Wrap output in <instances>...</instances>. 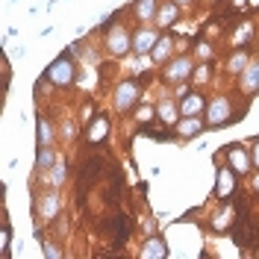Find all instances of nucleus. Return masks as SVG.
Instances as JSON below:
<instances>
[{
    "instance_id": "6",
    "label": "nucleus",
    "mask_w": 259,
    "mask_h": 259,
    "mask_svg": "<svg viewBox=\"0 0 259 259\" xmlns=\"http://www.w3.org/2000/svg\"><path fill=\"white\" fill-rule=\"evenodd\" d=\"M239 89H242L244 95H256L259 92V62H250L247 68L242 71V80H239Z\"/></svg>"
},
{
    "instance_id": "20",
    "label": "nucleus",
    "mask_w": 259,
    "mask_h": 259,
    "mask_svg": "<svg viewBox=\"0 0 259 259\" xmlns=\"http://www.w3.org/2000/svg\"><path fill=\"white\" fill-rule=\"evenodd\" d=\"M65 174H68V165H65V159H56V165H53V171H50V186H62L65 183Z\"/></svg>"
},
{
    "instance_id": "2",
    "label": "nucleus",
    "mask_w": 259,
    "mask_h": 259,
    "mask_svg": "<svg viewBox=\"0 0 259 259\" xmlns=\"http://www.w3.org/2000/svg\"><path fill=\"white\" fill-rule=\"evenodd\" d=\"M230 121H236L233 112H230V97H215L206 109V124L209 127H224Z\"/></svg>"
},
{
    "instance_id": "17",
    "label": "nucleus",
    "mask_w": 259,
    "mask_h": 259,
    "mask_svg": "<svg viewBox=\"0 0 259 259\" xmlns=\"http://www.w3.org/2000/svg\"><path fill=\"white\" fill-rule=\"evenodd\" d=\"M35 130H38V147H50V142H53V127H50L48 118H38L35 121Z\"/></svg>"
},
{
    "instance_id": "11",
    "label": "nucleus",
    "mask_w": 259,
    "mask_h": 259,
    "mask_svg": "<svg viewBox=\"0 0 259 259\" xmlns=\"http://www.w3.org/2000/svg\"><path fill=\"white\" fill-rule=\"evenodd\" d=\"M189 74H192V62L189 59H174L165 68V80H171V82H183Z\"/></svg>"
},
{
    "instance_id": "25",
    "label": "nucleus",
    "mask_w": 259,
    "mask_h": 259,
    "mask_svg": "<svg viewBox=\"0 0 259 259\" xmlns=\"http://www.w3.org/2000/svg\"><path fill=\"white\" fill-rule=\"evenodd\" d=\"M159 118L162 121H174V103H171V100H165L159 106Z\"/></svg>"
},
{
    "instance_id": "30",
    "label": "nucleus",
    "mask_w": 259,
    "mask_h": 259,
    "mask_svg": "<svg viewBox=\"0 0 259 259\" xmlns=\"http://www.w3.org/2000/svg\"><path fill=\"white\" fill-rule=\"evenodd\" d=\"M186 95H189V85H186V80H183V82H180V89H177V97L183 100Z\"/></svg>"
},
{
    "instance_id": "16",
    "label": "nucleus",
    "mask_w": 259,
    "mask_h": 259,
    "mask_svg": "<svg viewBox=\"0 0 259 259\" xmlns=\"http://www.w3.org/2000/svg\"><path fill=\"white\" fill-rule=\"evenodd\" d=\"M156 12H159V3L156 0H136V18L139 21H150Z\"/></svg>"
},
{
    "instance_id": "27",
    "label": "nucleus",
    "mask_w": 259,
    "mask_h": 259,
    "mask_svg": "<svg viewBox=\"0 0 259 259\" xmlns=\"http://www.w3.org/2000/svg\"><path fill=\"white\" fill-rule=\"evenodd\" d=\"M250 159H253V165L259 168V139H253V142H250Z\"/></svg>"
},
{
    "instance_id": "7",
    "label": "nucleus",
    "mask_w": 259,
    "mask_h": 259,
    "mask_svg": "<svg viewBox=\"0 0 259 259\" xmlns=\"http://www.w3.org/2000/svg\"><path fill=\"white\" fill-rule=\"evenodd\" d=\"M156 41H159L156 30H136L133 32V50L136 53H150V50L156 48Z\"/></svg>"
},
{
    "instance_id": "18",
    "label": "nucleus",
    "mask_w": 259,
    "mask_h": 259,
    "mask_svg": "<svg viewBox=\"0 0 259 259\" xmlns=\"http://www.w3.org/2000/svg\"><path fill=\"white\" fill-rule=\"evenodd\" d=\"M50 165H56V153L50 147H38V153H35V171H45Z\"/></svg>"
},
{
    "instance_id": "1",
    "label": "nucleus",
    "mask_w": 259,
    "mask_h": 259,
    "mask_svg": "<svg viewBox=\"0 0 259 259\" xmlns=\"http://www.w3.org/2000/svg\"><path fill=\"white\" fill-rule=\"evenodd\" d=\"M45 80H50L53 85H59V89H68L74 82V53L65 50L62 56L45 71Z\"/></svg>"
},
{
    "instance_id": "26",
    "label": "nucleus",
    "mask_w": 259,
    "mask_h": 259,
    "mask_svg": "<svg viewBox=\"0 0 259 259\" xmlns=\"http://www.w3.org/2000/svg\"><path fill=\"white\" fill-rule=\"evenodd\" d=\"M250 32H253V30H250V24H244L242 30L236 32V35H233V41H236V45H244V41L250 38Z\"/></svg>"
},
{
    "instance_id": "19",
    "label": "nucleus",
    "mask_w": 259,
    "mask_h": 259,
    "mask_svg": "<svg viewBox=\"0 0 259 259\" xmlns=\"http://www.w3.org/2000/svg\"><path fill=\"white\" fill-rule=\"evenodd\" d=\"M171 53V38L168 35H162L159 41H156V48L150 50V56H153V62H165V56Z\"/></svg>"
},
{
    "instance_id": "31",
    "label": "nucleus",
    "mask_w": 259,
    "mask_h": 259,
    "mask_svg": "<svg viewBox=\"0 0 259 259\" xmlns=\"http://www.w3.org/2000/svg\"><path fill=\"white\" fill-rule=\"evenodd\" d=\"M253 192H259V177H256V180H253Z\"/></svg>"
},
{
    "instance_id": "24",
    "label": "nucleus",
    "mask_w": 259,
    "mask_h": 259,
    "mask_svg": "<svg viewBox=\"0 0 259 259\" xmlns=\"http://www.w3.org/2000/svg\"><path fill=\"white\" fill-rule=\"evenodd\" d=\"M41 253H45L48 259H59L62 256V250H59L56 244H50V242H41Z\"/></svg>"
},
{
    "instance_id": "4",
    "label": "nucleus",
    "mask_w": 259,
    "mask_h": 259,
    "mask_svg": "<svg viewBox=\"0 0 259 259\" xmlns=\"http://www.w3.org/2000/svg\"><path fill=\"white\" fill-rule=\"evenodd\" d=\"M109 35H106V48H109V53H115V56H124L130 48H133V41H130V35L124 27H115V30H106Z\"/></svg>"
},
{
    "instance_id": "15",
    "label": "nucleus",
    "mask_w": 259,
    "mask_h": 259,
    "mask_svg": "<svg viewBox=\"0 0 259 259\" xmlns=\"http://www.w3.org/2000/svg\"><path fill=\"white\" fill-rule=\"evenodd\" d=\"M200 109H203V95L189 92V95L180 100V115H197Z\"/></svg>"
},
{
    "instance_id": "3",
    "label": "nucleus",
    "mask_w": 259,
    "mask_h": 259,
    "mask_svg": "<svg viewBox=\"0 0 259 259\" xmlns=\"http://www.w3.org/2000/svg\"><path fill=\"white\" fill-rule=\"evenodd\" d=\"M139 82H133V80H127V82H121L118 89H115V109L118 112H124V109H130L136 100H139Z\"/></svg>"
},
{
    "instance_id": "29",
    "label": "nucleus",
    "mask_w": 259,
    "mask_h": 259,
    "mask_svg": "<svg viewBox=\"0 0 259 259\" xmlns=\"http://www.w3.org/2000/svg\"><path fill=\"white\" fill-rule=\"evenodd\" d=\"M62 136L65 139H74V124H71V121H65L62 124Z\"/></svg>"
},
{
    "instance_id": "33",
    "label": "nucleus",
    "mask_w": 259,
    "mask_h": 259,
    "mask_svg": "<svg viewBox=\"0 0 259 259\" xmlns=\"http://www.w3.org/2000/svg\"><path fill=\"white\" fill-rule=\"evenodd\" d=\"M212 3H215V0H212Z\"/></svg>"
},
{
    "instance_id": "23",
    "label": "nucleus",
    "mask_w": 259,
    "mask_h": 259,
    "mask_svg": "<svg viewBox=\"0 0 259 259\" xmlns=\"http://www.w3.org/2000/svg\"><path fill=\"white\" fill-rule=\"evenodd\" d=\"M9 242H12V230H9V224H3V236H0V256L6 259L12 250H9Z\"/></svg>"
},
{
    "instance_id": "22",
    "label": "nucleus",
    "mask_w": 259,
    "mask_h": 259,
    "mask_svg": "<svg viewBox=\"0 0 259 259\" xmlns=\"http://www.w3.org/2000/svg\"><path fill=\"white\" fill-rule=\"evenodd\" d=\"M244 68H247V50H239V53H233V56H230V71L242 74Z\"/></svg>"
},
{
    "instance_id": "32",
    "label": "nucleus",
    "mask_w": 259,
    "mask_h": 259,
    "mask_svg": "<svg viewBox=\"0 0 259 259\" xmlns=\"http://www.w3.org/2000/svg\"><path fill=\"white\" fill-rule=\"evenodd\" d=\"M174 3H192V0H174Z\"/></svg>"
},
{
    "instance_id": "8",
    "label": "nucleus",
    "mask_w": 259,
    "mask_h": 259,
    "mask_svg": "<svg viewBox=\"0 0 259 259\" xmlns=\"http://www.w3.org/2000/svg\"><path fill=\"white\" fill-rule=\"evenodd\" d=\"M139 253H142V259H165L168 256V244H165L162 236H150Z\"/></svg>"
},
{
    "instance_id": "10",
    "label": "nucleus",
    "mask_w": 259,
    "mask_h": 259,
    "mask_svg": "<svg viewBox=\"0 0 259 259\" xmlns=\"http://www.w3.org/2000/svg\"><path fill=\"white\" fill-rule=\"evenodd\" d=\"M180 21V9H177V3L171 0V3H162L159 6V12H156V24H159L162 30H168V27H174Z\"/></svg>"
},
{
    "instance_id": "12",
    "label": "nucleus",
    "mask_w": 259,
    "mask_h": 259,
    "mask_svg": "<svg viewBox=\"0 0 259 259\" xmlns=\"http://www.w3.org/2000/svg\"><path fill=\"white\" fill-rule=\"evenodd\" d=\"M59 212V197L56 194H48V197H38V206H35V215L38 218H45V221H50L53 215Z\"/></svg>"
},
{
    "instance_id": "14",
    "label": "nucleus",
    "mask_w": 259,
    "mask_h": 259,
    "mask_svg": "<svg viewBox=\"0 0 259 259\" xmlns=\"http://www.w3.org/2000/svg\"><path fill=\"white\" fill-rule=\"evenodd\" d=\"M250 162H253V159H247V153H244L239 145L230 147V168H233L236 174H244V171L250 168Z\"/></svg>"
},
{
    "instance_id": "28",
    "label": "nucleus",
    "mask_w": 259,
    "mask_h": 259,
    "mask_svg": "<svg viewBox=\"0 0 259 259\" xmlns=\"http://www.w3.org/2000/svg\"><path fill=\"white\" fill-rule=\"evenodd\" d=\"M139 121H150V118H153V109H150V106H139Z\"/></svg>"
},
{
    "instance_id": "13",
    "label": "nucleus",
    "mask_w": 259,
    "mask_h": 259,
    "mask_svg": "<svg viewBox=\"0 0 259 259\" xmlns=\"http://www.w3.org/2000/svg\"><path fill=\"white\" fill-rule=\"evenodd\" d=\"M203 130V121H197V115H183V121L177 124V133L183 139H194Z\"/></svg>"
},
{
    "instance_id": "9",
    "label": "nucleus",
    "mask_w": 259,
    "mask_h": 259,
    "mask_svg": "<svg viewBox=\"0 0 259 259\" xmlns=\"http://www.w3.org/2000/svg\"><path fill=\"white\" fill-rule=\"evenodd\" d=\"M236 171L233 168H221L218 171V183H215V197H227V194L236 189Z\"/></svg>"
},
{
    "instance_id": "5",
    "label": "nucleus",
    "mask_w": 259,
    "mask_h": 259,
    "mask_svg": "<svg viewBox=\"0 0 259 259\" xmlns=\"http://www.w3.org/2000/svg\"><path fill=\"white\" fill-rule=\"evenodd\" d=\"M106 136H109V118H106V115H95V118L89 121V127H85V139H89L92 145H100Z\"/></svg>"
},
{
    "instance_id": "21",
    "label": "nucleus",
    "mask_w": 259,
    "mask_h": 259,
    "mask_svg": "<svg viewBox=\"0 0 259 259\" xmlns=\"http://www.w3.org/2000/svg\"><path fill=\"white\" fill-rule=\"evenodd\" d=\"M230 218H233V206H224V209L212 218V230H218V233L227 230V221H230Z\"/></svg>"
}]
</instances>
